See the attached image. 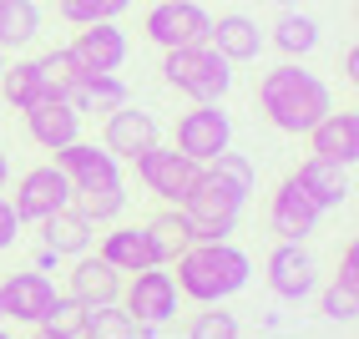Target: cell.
Wrapping results in <instances>:
<instances>
[{
  "instance_id": "cell-1",
  "label": "cell",
  "mask_w": 359,
  "mask_h": 339,
  "mask_svg": "<svg viewBox=\"0 0 359 339\" xmlns=\"http://www.w3.org/2000/svg\"><path fill=\"white\" fill-rule=\"evenodd\" d=\"M258 112L283 137H304L324 112H334V91L319 71H304L299 61H283L258 77Z\"/></svg>"
},
{
  "instance_id": "cell-2",
  "label": "cell",
  "mask_w": 359,
  "mask_h": 339,
  "mask_svg": "<svg viewBox=\"0 0 359 339\" xmlns=\"http://www.w3.org/2000/svg\"><path fill=\"white\" fill-rule=\"evenodd\" d=\"M172 269H177L172 274L177 294L203 309V304H228L233 294H243L253 279V258L233 238H223V244H187L172 258Z\"/></svg>"
},
{
  "instance_id": "cell-3",
  "label": "cell",
  "mask_w": 359,
  "mask_h": 339,
  "mask_svg": "<svg viewBox=\"0 0 359 339\" xmlns=\"http://www.w3.org/2000/svg\"><path fill=\"white\" fill-rule=\"evenodd\" d=\"M243 208H248L243 192L233 182H223L218 173H208V167L198 173V182L187 187V198L177 203L193 244H223V238H233L238 223H243Z\"/></svg>"
},
{
  "instance_id": "cell-4",
  "label": "cell",
  "mask_w": 359,
  "mask_h": 339,
  "mask_svg": "<svg viewBox=\"0 0 359 339\" xmlns=\"http://www.w3.org/2000/svg\"><path fill=\"white\" fill-rule=\"evenodd\" d=\"M162 81L172 91H182L187 102H223L228 86H233V66L208 41H198V46L162 51Z\"/></svg>"
},
{
  "instance_id": "cell-5",
  "label": "cell",
  "mask_w": 359,
  "mask_h": 339,
  "mask_svg": "<svg viewBox=\"0 0 359 339\" xmlns=\"http://www.w3.org/2000/svg\"><path fill=\"white\" fill-rule=\"evenodd\" d=\"M212 31V15L203 11V0H157V6L142 15V36H147L157 51H177V46H198Z\"/></svg>"
},
{
  "instance_id": "cell-6",
  "label": "cell",
  "mask_w": 359,
  "mask_h": 339,
  "mask_svg": "<svg viewBox=\"0 0 359 339\" xmlns=\"http://www.w3.org/2000/svg\"><path fill=\"white\" fill-rule=\"evenodd\" d=\"M122 304L137 324H172L177 319V304H182V294H177V284H172V274L162 269V263H152V269H142V274H127L122 279Z\"/></svg>"
},
{
  "instance_id": "cell-7",
  "label": "cell",
  "mask_w": 359,
  "mask_h": 339,
  "mask_svg": "<svg viewBox=\"0 0 359 339\" xmlns=\"http://www.w3.org/2000/svg\"><path fill=\"white\" fill-rule=\"evenodd\" d=\"M172 147L193 162H212L218 152L233 147V117L223 112V102H193L177 117V142Z\"/></svg>"
},
{
  "instance_id": "cell-8",
  "label": "cell",
  "mask_w": 359,
  "mask_h": 339,
  "mask_svg": "<svg viewBox=\"0 0 359 339\" xmlns=\"http://www.w3.org/2000/svg\"><path fill=\"white\" fill-rule=\"evenodd\" d=\"M132 167H137V182L147 187L157 203H167V208H177V203L187 198V187L198 182V173H203V162L182 157L177 147H162V142H157V147H147Z\"/></svg>"
},
{
  "instance_id": "cell-9",
  "label": "cell",
  "mask_w": 359,
  "mask_h": 339,
  "mask_svg": "<svg viewBox=\"0 0 359 339\" xmlns=\"http://www.w3.org/2000/svg\"><path fill=\"white\" fill-rule=\"evenodd\" d=\"M71 182H66V173L56 162H41V167H31V173H20L15 178V198H11V208H15V218L20 223H41V218H51L56 208H71Z\"/></svg>"
},
{
  "instance_id": "cell-10",
  "label": "cell",
  "mask_w": 359,
  "mask_h": 339,
  "mask_svg": "<svg viewBox=\"0 0 359 339\" xmlns=\"http://www.w3.org/2000/svg\"><path fill=\"white\" fill-rule=\"evenodd\" d=\"M319 218H324V208L304 192V182L294 173L273 187V198H269V228L278 233V244H309V238L319 233Z\"/></svg>"
},
{
  "instance_id": "cell-11",
  "label": "cell",
  "mask_w": 359,
  "mask_h": 339,
  "mask_svg": "<svg viewBox=\"0 0 359 339\" xmlns=\"http://www.w3.org/2000/svg\"><path fill=\"white\" fill-rule=\"evenodd\" d=\"M157 142H162L157 117L147 107H137V102H127V107H116V112L102 117V147L116 162H137L147 147H157Z\"/></svg>"
},
{
  "instance_id": "cell-12",
  "label": "cell",
  "mask_w": 359,
  "mask_h": 339,
  "mask_svg": "<svg viewBox=\"0 0 359 339\" xmlns=\"http://www.w3.org/2000/svg\"><path fill=\"white\" fill-rule=\"evenodd\" d=\"M263 274H269L273 299L304 304V299L319 288V258L309 253V244H278V248L269 253V263H263Z\"/></svg>"
},
{
  "instance_id": "cell-13",
  "label": "cell",
  "mask_w": 359,
  "mask_h": 339,
  "mask_svg": "<svg viewBox=\"0 0 359 339\" xmlns=\"http://www.w3.org/2000/svg\"><path fill=\"white\" fill-rule=\"evenodd\" d=\"M20 117H26V137L41 152H61V147H71V142H81V112L71 107L66 96H56V91H46L41 102H31Z\"/></svg>"
},
{
  "instance_id": "cell-14",
  "label": "cell",
  "mask_w": 359,
  "mask_h": 339,
  "mask_svg": "<svg viewBox=\"0 0 359 339\" xmlns=\"http://www.w3.org/2000/svg\"><path fill=\"white\" fill-rule=\"evenodd\" d=\"M56 167L66 173L71 192H102V187L122 182V162H116L107 147H97V142H71V147H61Z\"/></svg>"
},
{
  "instance_id": "cell-15",
  "label": "cell",
  "mask_w": 359,
  "mask_h": 339,
  "mask_svg": "<svg viewBox=\"0 0 359 339\" xmlns=\"http://www.w3.org/2000/svg\"><path fill=\"white\" fill-rule=\"evenodd\" d=\"M127 51H132V41H127V31L116 26V20L81 26L76 41H71V56H76V66L91 71V77H102V71H122L127 66Z\"/></svg>"
},
{
  "instance_id": "cell-16",
  "label": "cell",
  "mask_w": 359,
  "mask_h": 339,
  "mask_svg": "<svg viewBox=\"0 0 359 339\" xmlns=\"http://www.w3.org/2000/svg\"><path fill=\"white\" fill-rule=\"evenodd\" d=\"M56 279L51 274H36V269H20L0 284V309H6V319L15 324H41V314L56 304Z\"/></svg>"
},
{
  "instance_id": "cell-17",
  "label": "cell",
  "mask_w": 359,
  "mask_h": 339,
  "mask_svg": "<svg viewBox=\"0 0 359 339\" xmlns=\"http://www.w3.org/2000/svg\"><path fill=\"white\" fill-rule=\"evenodd\" d=\"M66 299H76L81 309L116 304V299H122V274H116L107 258L81 253V258H71V274H66Z\"/></svg>"
},
{
  "instance_id": "cell-18",
  "label": "cell",
  "mask_w": 359,
  "mask_h": 339,
  "mask_svg": "<svg viewBox=\"0 0 359 339\" xmlns=\"http://www.w3.org/2000/svg\"><path fill=\"white\" fill-rule=\"evenodd\" d=\"M208 46H212V51H218L228 66H248V61H258V56H263L269 36H263V26H258L253 15H243V11H228V15H218V20H212Z\"/></svg>"
},
{
  "instance_id": "cell-19",
  "label": "cell",
  "mask_w": 359,
  "mask_h": 339,
  "mask_svg": "<svg viewBox=\"0 0 359 339\" xmlns=\"http://www.w3.org/2000/svg\"><path fill=\"white\" fill-rule=\"evenodd\" d=\"M304 137H309V152L314 157L344 162V167L359 162V112H349V107L344 112H324Z\"/></svg>"
},
{
  "instance_id": "cell-20",
  "label": "cell",
  "mask_w": 359,
  "mask_h": 339,
  "mask_svg": "<svg viewBox=\"0 0 359 339\" xmlns=\"http://www.w3.org/2000/svg\"><path fill=\"white\" fill-rule=\"evenodd\" d=\"M91 244H97V223L76 203L41 218V248H51L56 258H81V253H91Z\"/></svg>"
},
{
  "instance_id": "cell-21",
  "label": "cell",
  "mask_w": 359,
  "mask_h": 339,
  "mask_svg": "<svg viewBox=\"0 0 359 339\" xmlns=\"http://www.w3.org/2000/svg\"><path fill=\"white\" fill-rule=\"evenodd\" d=\"M294 178L304 182V192H309L324 213H329V208H344V203L354 198V173H349L344 162H329V157H314V152H309V157L299 162Z\"/></svg>"
},
{
  "instance_id": "cell-22",
  "label": "cell",
  "mask_w": 359,
  "mask_h": 339,
  "mask_svg": "<svg viewBox=\"0 0 359 339\" xmlns=\"http://www.w3.org/2000/svg\"><path fill=\"white\" fill-rule=\"evenodd\" d=\"M97 258H107L122 279H127V274H142V269H152V263H157L152 238H147V228H142V223H116L111 233H102Z\"/></svg>"
},
{
  "instance_id": "cell-23",
  "label": "cell",
  "mask_w": 359,
  "mask_h": 339,
  "mask_svg": "<svg viewBox=\"0 0 359 339\" xmlns=\"http://www.w3.org/2000/svg\"><path fill=\"white\" fill-rule=\"evenodd\" d=\"M66 102L76 107L81 117H107V112H116V107H127L132 91H127V81L116 77V71H102V77H91V71H86V77L66 91Z\"/></svg>"
},
{
  "instance_id": "cell-24",
  "label": "cell",
  "mask_w": 359,
  "mask_h": 339,
  "mask_svg": "<svg viewBox=\"0 0 359 339\" xmlns=\"http://www.w3.org/2000/svg\"><path fill=\"white\" fill-rule=\"evenodd\" d=\"M269 31H273L269 46H278V51L289 56V61H294V56H309V51L319 46V20H314V15H304L299 6H289Z\"/></svg>"
},
{
  "instance_id": "cell-25",
  "label": "cell",
  "mask_w": 359,
  "mask_h": 339,
  "mask_svg": "<svg viewBox=\"0 0 359 339\" xmlns=\"http://www.w3.org/2000/svg\"><path fill=\"white\" fill-rule=\"evenodd\" d=\"M41 36V6L36 0H0V51H20Z\"/></svg>"
},
{
  "instance_id": "cell-26",
  "label": "cell",
  "mask_w": 359,
  "mask_h": 339,
  "mask_svg": "<svg viewBox=\"0 0 359 339\" xmlns=\"http://www.w3.org/2000/svg\"><path fill=\"white\" fill-rule=\"evenodd\" d=\"M142 228H147L152 253H157L162 269H172V258H177L187 244H193V233H187V223H182V213H177V208H162V213H157V218H147Z\"/></svg>"
},
{
  "instance_id": "cell-27",
  "label": "cell",
  "mask_w": 359,
  "mask_h": 339,
  "mask_svg": "<svg viewBox=\"0 0 359 339\" xmlns=\"http://www.w3.org/2000/svg\"><path fill=\"white\" fill-rule=\"evenodd\" d=\"M46 91H51V86H46V77H41L36 61H15V66L6 61V71H0V96H6L15 112H26L31 102H41Z\"/></svg>"
},
{
  "instance_id": "cell-28",
  "label": "cell",
  "mask_w": 359,
  "mask_h": 339,
  "mask_svg": "<svg viewBox=\"0 0 359 339\" xmlns=\"http://www.w3.org/2000/svg\"><path fill=\"white\" fill-rule=\"evenodd\" d=\"M182 339H243V319L228 314L223 304H203L193 319H187V334Z\"/></svg>"
},
{
  "instance_id": "cell-29",
  "label": "cell",
  "mask_w": 359,
  "mask_h": 339,
  "mask_svg": "<svg viewBox=\"0 0 359 339\" xmlns=\"http://www.w3.org/2000/svg\"><path fill=\"white\" fill-rule=\"evenodd\" d=\"M81 339H137V319L122 304H102V309H86V324Z\"/></svg>"
},
{
  "instance_id": "cell-30",
  "label": "cell",
  "mask_w": 359,
  "mask_h": 339,
  "mask_svg": "<svg viewBox=\"0 0 359 339\" xmlns=\"http://www.w3.org/2000/svg\"><path fill=\"white\" fill-rule=\"evenodd\" d=\"M132 0H56V15L71 26H97V20H122Z\"/></svg>"
},
{
  "instance_id": "cell-31",
  "label": "cell",
  "mask_w": 359,
  "mask_h": 339,
  "mask_svg": "<svg viewBox=\"0 0 359 339\" xmlns=\"http://www.w3.org/2000/svg\"><path fill=\"white\" fill-rule=\"evenodd\" d=\"M71 203H76L86 218H91V223H116V218H122L127 213V182H116V187H102V192H76V198H71Z\"/></svg>"
},
{
  "instance_id": "cell-32",
  "label": "cell",
  "mask_w": 359,
  "mask_h": 339,
  "mask_svg": "<svg viewBox=\"0 0 359 339\" xmlns=\"http://www.w3.org/2000/svg\"><path fill=\"white\" fill-rule=\"evenodd\" d=\"M36 66H41V77H46V86H51L56 96H66L71 86H76L86 71L76 66V56H71V46H56V51H46V56H36Z\"/></svg>"
},
{
  "instance_id": "cell-33",
  "label": "cell",
  "mask_w": 359,
  "mask_h": 339,
  "mask_svg": "<svg viewBox=\"0 0 359 339\" xmlns=\"http://www.w3.org/2000/svg\"><path fill=\"white\" fill-rule=\"evenodd\" d=\"M203 167H208V173H218L223 182H233L238 192H243V198H253V187H258V167H253L243 152H233V147H228V152H218V157L203 162Z\"/></svg>"
},
{
  "instance_id": "cell-34",
  "label": "cell",
  "mask_w": 359,
  "mask_h": 339,
  "mask_svg": "<svg viewBox=\"0 0 359 339\" xmlns=\"http://www.w3.org/2000/svg\"><path fill=\"white\" fill-rule=\"evenodd\" d=\"M81 324H86V309H81L76 299L56 294V304L41 314V324H36V329H46V334H66V339H81Z\"/></svg>"
},
{
  "instance_id": "cell-35",
  "label": "cell",
  "mask_w": 359,
  "mask_h": 339,
  "mask_svg": "<svg viewBox=\"0 0 359 339\" xmlns=\"http://www.w3.org/2000/svg\"><path fill=\"white\" fill-rule=\"evenodd\" d=\"M319 314H324V319H334V324H354V319H359V294H354V288H344V284H329L324 294H319Z\"/></svg>"
},
{
  "instance_id": "cell-36",
  "label": "cell",
  "mask_w": 359,
  "mask_h": 339,
  "mask_svg": "<svg viewBox=\"0 0 359 339\" xmlns=\"http://www.w3.org/2000/svg\"><path fill=\"white\" fill-rule=\"evenodd\" d=\"M15 238H20V218H15L11 198L0 192V253H6V248H15Z\"/></svg>"
},
{
  "instance_id": "cell-37",
  "label": "cell",
  "mask_w": 359,
  "mask_h": 339,
  "mask_svg": "<svg viewBox=\"0 0 359 339\" xmlns=\"http://www.w3.org/2000/svg\"><path fill=\"white\" fill-rule=\"evenodd\" d=\"M334 284H344V288H354L359 294V244H344V258H339V279Z\"/></svg>"
},
{
  "instance_id": "cell-38",
  "label": "cell",
  "mask_w": 359,
  "mask_h": 339,
  "mask_svg": "<svg viewBox=\"0 0 359 339\" xmlns=\"http://www.w3.org/2000/svg\"><path fill=\"white\" fill-rule=\"evenodd\" d=\"M56 263H61V258H56L51 248H36V258H31V269H36V274H51Z\"/></svg>"
},
{
  "instance_id": "cell-39",
  "label": "cell",
  "mask_w": 359,
  "mask_h": 339,
  "mask_svg": "<svg viewBox=\"0 0 359 339\" xmlns=\"http://www.w3.org/2000/svg\"><path fill=\"white\" fill-rule=\"evenodd\" d=\"M344 81H359V51H354V46L344 51Z\"/></svg>"
},
{
  "instance_id": "cell-40",
  "label": "cell",
  "mask_w": 359,
  "mask_h": 339,
  "mask_svg": "<svg viewBox=\"0 0 359 339\" xmlns=\"http://www.w3.org/2000/svg\"><path fill=\"white\" fill-rule=\"evenodd\" d=\"M6 182H11V157L0 152V192H6Z\"/></svg>"
},
{
  "instance_id": "cell-41",
  "label": "cell",
  "mask_w": 359,
  "mask_h": 339,
  "mask_svg": "<svg viewBox=\"0 0 359 339\" xmlns=\"http://www.w3.org/2000/svg\"><path fill=\"white\" fill-rule=\"evenodd\" d=\"M31 339H66V334H46V329H36V334H31Z\"/></svg>"
},
{
  "instance_id": "cell-42",
  "label": "cell",
  "mask_w": 359,
  "mask_h": 339,
  "mask_svg": "<svg viewBox=\"0 0 359 339\" xmlns=\"http://www.w3.org/2000/svg\"><path fill=\"white\" fill-rule=\"evenodd\" d=\"M273 6H283V11H289V6H299V0H273Z\"/></svg>"
},
{
  "instance_id": "cell-43",
  "label": "cell",
  "mask_w": 359,
  "mask_h": 339,
  "mask_svg": "<svg viewBox=\"0 0 359 339\" xmlns=\"http://www.w3.org/2000/svg\"><path fill=\"white\" fill-rule=\"evenodd\" d=\"M0 339H15V334H11V329H6V324H0Z\"/></svg>"
},
{
  "instance_id": "cell-44",
  "label": "cell",
  "mask_w": 359,
  "mask_h": 339,
  "mask_svg": "<svg viewBox=\"0 0 359 339\" xmlns=\"http://www.w3.org/2000/svg\"><path fill=\"white\" fill-rule=\"evenodd\" d=\"M0 71H6V51H0Z\"/></svg>"
},
{
  "instance_id": "cell-45",
  "label": "cell",
  "mask_w": 359,
  "mask_h": 339,
  "mask_svg": "<svg viewBox=\"0 0 359 339\" xmlns=\"http://www.w3.org/2000/svg\"><path fill=\"white\" fill-rule=\"evenodd\" d=\"M0 324H6V309H0Z\"/></svg>"
}]
</instances>
